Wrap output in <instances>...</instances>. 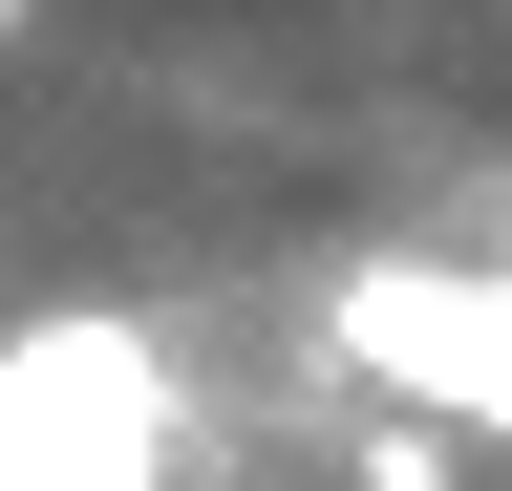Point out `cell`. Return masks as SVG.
I'll return each instance as SVG.
<instances>
[{
	"mask_svg": "<svg viewBox=\"0 0 512 491\" xmlns=\"http://www.w3.org/2000/svg\"><path fill=\"white\" fill-rule=\"evenodd\" d=\"M320 342L363 363V385L448 406L470 449L512 470V257H448V235H384V257H342V299H320Z\"/></svg>",
	"mask_w": 512,
	"mask_h": 491,
	"instance_id": "cell-1",
	"label": "cell"
},
{
	"mask_svg": "<svg viewBox=\"0 0 512 491\" xmlns=\"http://www.w3.org/2000/svg\"><path fill=\"white\" fill-rule=\"evenodd\" d=\"M22 22H43V0H0V43H22Z\"/></svg>",
	"mask_w": 512,
	"mask_h": 491,
	"instance_id": "cell-2",
	"label": "cell"
}]
</instances>
